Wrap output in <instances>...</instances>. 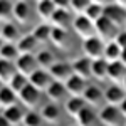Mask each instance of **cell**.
<instances>
[{
	"label": "cell",
	"mask_w": 126,
	"mask_h": 126,
	"mask_svg": "<svg viewBox=\"0 0 126 126\" xmlns=\"http://www.w3.org/2000/svg\"><path fill=\"white\" fill-rule=\"evenodd\" d=\"M49 40L59 49H64L69 46V32L66 29H59V27H50V35Z\"/></svg>",
	"instance_id": "obj_18"
},
{
	"label": "cell",
	"mask_w": 126,
	"mask_h": 126,
	"mask_svg": "<svg viewBox=\"0 0 126 126\" xmlns=\"http://www.w3.org/2000/svg\"><path fill=\"white\" fill-rule=\"evenodd\" d=\"M125 87L123 86H109L106 89V93L103 94L104 97V101H106L109 106H118V104H121V103H125Z\"/></svg>",
	"instance_id": "obj_12"
},
{
	"label": "cell",
	"mask_w": 126,
	"mask_h": 126,
	"mask_svg": "<svg viewBox=\"0 0 126 126\" xmlns=\"http://www.w3.org/2000/svg\"><path fill=\"white\" fill-rule=\"evenodd\" d=\"M17 103V94L10 89L9 86H3L0 87V108H9V106H14Z\"/></svg>",
	"instance_id": "obj_29"
},
{
	"label": "cell",
	"mask_w": 126,
	"mask_h": 126,
	"mask_svg": "<svg viewBox=\"0 0 126 126\" xmlns=\"http://www.w3.org/2000/svg\"><path fill=\"white\" fill-rule=\"evenodd\" d=\"M12 17V3L9 0H0V22H10Z\"/></svg>",
	"instance_id": "obj_36"
},
{
	"label": "cell",
	"mask_w": 126,
	"mask_h": 126,
	"mask_svg": "<svg viewBox=\"0 0 126 126\" xmlns=\"http://www.w3.org/2000/svg\"><path fill=\"white\" fill-rule=\"evenodd\" d=\"M82 15H84L87 20H91V22L94 24V22L103 15V7H101V5H96V3H93V2H91V3H89V7L84 10V14H82Z\"/></svg>",
	"instance_id": "obj_33"
},
{
	"label": "cell",
	"mask_w": 126,
	"mask_h": 126,
	"mask_svg": "<svg viewBox=\"0 0 126 126\" xmlns=\"http://www.w3.org/2000/svg\"><path fill=\"white\" fill-rule=\"evenodd\" d=\"M17 57H19V50L15 47V44H3L0 47V59L9 61V62H15Z\"/></svg>",
	"instance_id": "obj_32"
},
{
	"label": "cell",
	"mask_w": 126,
	"mask_h": 126,
	"mask_svg": "<svg viewBox=\"0 0 126 126\" xmlns=\"http://www.w3.org/2000/svg\"><path fill=\"white\" fill-rule=\"evenodd\" d=\"M76 121H78V126H93L96 123V113L89 106H86L76 114Z\"/></svg>",
	"instance_id": "obj_25"
},
{
	"label": "cell",
	"mask_w": 126,
	"mask_h": 126,
	"mask_svg": "<svg viewBox=\"0 0 126 126\" xmlns=\"http://www.w3.org/2000/svg\"><path fill=\"white\" fill-rule=\"evenodd\" d=\"M89 3H91V0H71L69 2V7L74 10L78 15H82L84 10L89 7Z\"/></svg>",
	"instance_id": "obj_37"
},
{
	"label": "cell",
	"mask_w": 126,
	"mask_h": 126,
	"mask_svg": "<svg viewBox=\"0 0 126 126\" xmlns=\"http://www.w3.org/2000/svg\"><path fill=\"white\" fill-rule=\"evenodd\" d=\"M2 24H3V22H0V27H2Z\"/></svg>",
	"instance_id": "obj_44"
},
{
	"label": "cell",
	"mask_w": 126,
	"mask_h": 126,
	"mask_svg": "<svg viewBox=\"0 0 126 126\" xmlns=\"http://www.w3.org/2000/svg\"><path fill=\"white\" fill-rule=\"evenodd\" d=\"M14 66H15L17 74H22L25 78H29L35 69H39L34 54H19V57L15 59V62H14Z\"/></svg>",
	"instance_id": "obj_5"
},
{
	"label": "cell",
	"mask_w": 126,
	"mask_h": 126,
	"mask_svg": "<svg viewBox=\"0 0 126 126\" xmlns=\"http://www.w3.org/2000/svg\"><path fill=\"white\" fill-rule=\"evenodd\" d=\"M0 126H10L9 123H7V121H5V118L2 116V114H0Z\"/></svg>",
	"instance_id": "obj_42"
},
{
	"label": "cell",
	"mask_w": 126,
	"mask_h": 126,
	"mask_svg": "<svg viewBox=\"0 0 126 126\" xmlns=\"http://www.w3.org/2000/svg\"><path fill=\"white\" fill-rule=\"evenodd\" d=\"M32 15V9L25 0H17L14 5H12V17L17 20L19 24H27Z\"/></svg>",
	"instance_id": "obj_11"
},
{
	"label": "cell",
	"mask_w": 126,
	"mask_h": 126,
	"mask_svg": "<svg viewBox=\"0 0 126 126\" xmlns=\"http://www.w3.org/2000/svg\"><path fill=\"white\" fill-rule=\"evenodd\" d=\"M3 44H5V42H3V40H2V37H0V47H2V46H3Z\"/></svg>",
	"instance_id": "obj_43"
},
{
	"label": "cell",
	"mask_w": 126,
	"mask_h": 126,
	"mask_svg": "<svg viewBox=\"0 0 126 126\" xmlns=\"http://www.w3.org/2000/svg\"><path fill=\"white\" fill-rule=\"evenodd\" d=\"M39 114L42 118V121H46L49 125H56L61 121V108L56 103H49L46 106H42Z\"/></svg>",
	"instance_id": "obj_13"
},
{
	"label": "cell",
	"mask_w": 126,
	"mask_h": 126,
	"mask_svg": "<svg viewBox=\"0 0 126 126\" xmlns=\"http://www.w3.org/2000/svg\"><path fill=\"white\" fill-rule=\"evenodd\" d=\"M111 3H116V5H119V7H125L126 0H111Z\"/></svg>",
	"instance_id": "obj_41"
},
{
	"label": "cell",
	"mask_w": 126,
	"mask_h": 126,
	"mask_svg": "<svg viewBox=\"0 0 126 126\" xmlns=\"http://www.w3.org/2000/svg\"><path fill=\"white\" fill-rule=\"evenodd\" d=\"M118 30L119 29H116V27H114L108 19H104L103 15L94 22V34H96L97 39L103 40L104 44H106V42H111V40L114 39V35L118 34Z\"/></svg>",
	"instance_id": "obj_1"
},
{
	"label": "cell",
	"mask_w": 126,
	"mask_h": 126,
	"mask_svg": "<svg viewBox=\"0 0 126 126\" xmlns=\"http://www.w3.org/2000/svg\"><path fill=\"white\" fill-rule=\"evenodd\" d=\"M49 22L52 24L50 27H59V29H66L71 25V14H69L67 10L64 9H56L54 10V14H52V17L49 19Z\"/></svg>",
	"instance_id": "obj_17"
},
{
	"label": "cell",
	"mask_w": 126,
	"mask_h": 126,
	"mask_svg": "<svg viewBox=\"0 0 126 126\" xmlns=\"http://www.w3.org/2000/svg\"><path fill=\"white\" fill-rule=\"evenodd\" d=\"M99 121L104 126H123L125 116L118 111L116 106L106 104V106L101 109V113H99Z\"/></svg>",
	"instance_id": "obj_4"
},
{
	"label": "cell",
	"mask_w": 126,
	"mask_h": 126,
	"mask_svg": "<svg viewBox=\"0 0 126 126\" xmlns=\"http://www.w3.org/2000/svg\"><path fill=\"white\" fill-rule=\"evenodd\" d=\"M15 74H17V71H15L14 62H9V61L0 59V82L9 84V81L14 78Z\"/></svg>",
	"instance_id": "obj_28"
},
{
	"label": "cell",
	"mask_w": 126,
	"mask_h": 126,
	"mask_svg": "<svg viewBox=\"0 0 126 126\" xmlns=\"http://www.w3.org/2000/svg\"><path fill=\"white\" fill-rule=\"evenodd\" d=\"M71 69H72V74H74V76H79V78L84 79V81L91 78V61L87 57L76 59V61L71 64Z\"/></svg>",
	"instance_id": "obj_16"
},
{
	"label": "cell",
	"mask_w": 126,
	"mask_h": 126,
	"mask_svg": "<svg viewBox=\"0 0 126 126\" xmlns=\"http://www.w3.org/2000/svg\"><path fill=\"white\" fill-rule=\"evenodd\" d=\"M86 106H87V104L84 103V99H82L81 96H76V97H71V99H67V101H66L64 109H66V113H67L69 116L76 118V114H78L82 108H86Z\"/></svg>",
	"instance_id": "obj_26"
},
{
	"label": "cell",
	"mask_w": 126,
	"mask_h": 126,
	"mask_svg": "<svg viewBox=\"0 0 126 126\" xmlns=\"http://www.w3.org/2000/svg\"><path fill=\"white\" fill-rule=\"evenodd\" d=\"M27 84H29V82H27V78H25V76H22V74H15V76L9 81V84H7V86H9L10 89L17 94L20 89H22L24 86H27Z\"/></svg>",
	"instance_id": "obj_34"
},
{
	"label": "cell",
	"mask_w": 126,
	"mask_h": 126,
	"mask_svg": "<svg viewBox=\"0 0 126 126\" xmlns=\"http://www.w3.org/2000/svg\"><path fill=\"white\" fill-rule=\"evenodd\" d=\"M37 44H44V42H47L49 40V35H50V25L49 24H39L35 29L32 30V34H30Z\"/></svg>",
	"instance_id": "obj_31"
},
{
	"label": "cell",
	"mask_w": 126,
	"mask_h": 126,
	"mask_svg": "<svg viewBox=\"0 0 126 126\" xmlns=\"http://www.w3.org/2000/svg\"><path fill=\"white\" fill-rule=\"evenodd\" d=\"M37 2H39V0H37Z\"/></svg>",
	"instance_id": "obj_46"
},
{
	"label": "cell",
	"mask_w": 126,
	"mask_h": 126,
	"mask_svg": "<svg viewBox=\"0 0 126 126\" xmlns=\"http://www.w3.org/2000/svg\"><path fill=\"white\" fill-rule=\"evenodd\" d=\"M49 76L52 81H57V82H66L71 76H72V69L69 62H54L50 67L47 69Z\"/></svg>",
	"instance_id": "obj_8"
},
{
	"label": "cell",
	"mask_w": 126,
	"mask_h": 126,
	"mask_svg": "<svg viewBox=\"0 0 126 126\" xmlns=\"http://www.w3.org/2000/svg\"><path fill=\"white\" fill-rule=\"evenodd\" d=\"M22 125L24 126H42V118H40L39 113H24V118H22Z\"/></svg>",
	"instance_id": "obj_35"
},
{
	"label": "cell",
	"mask_w": 126,
	"mask_h": 126,
	"mask_svg": "<svg viewBox=\"0 0 126 126\" xmlns=\"http://www.w3.org/2000/svg\"><path fill=\"white\" fill-rule=\"evenodd\" d=\"M64 87H66V93L71 94V97H76V96H82L84 89H86V81L81 79L79 76H71V78L64 82Z\"/></svg>",
	"instance_id": "obj_14"
},
{
	"label": "cell",
	"mask_w": 126,
	"mask_h": 126,
	"mask_svg": "<svg viewBox=\"0 0 126 126\" xmlns=\"http://www.w3.org/2000/svg\"><path fill=\"white\" fill-rule=\"evenodd\" d=\"M27 82H29L32 87H35L37 91H46V87L52 82V79H50L47 71H44V69H35L29 78H27Z\"/></svg>",
	"instance_id": "obj_10"
},
{
	"label": "cell",
	"mask_w": 126,
	"mask_h": 126,
	"mask_svg": "<svg viewBox=\"0 0 126 126\" xmlns=\"http://www.w3.org/2000/svg\"><path fill=\"white\" fill-rule=\"evenodd\" d=\"M0 114H2V113H0Z\"/></svg>",
	"instance_id": "obj_45"
},
{
	"label": "cell",
	"mask_w": 126,
	"mask_h": 126,
	"mask_svg": "<svg viewBox=\"0 0 126 126\" xmlns=\"http://www.w3.org/2000/svg\"><path fill=\"white\" fill-rule=\"evenodd\" d=\"M15 47L19 50V54H32L35 47H37V42L32 35H20V39L15 42Z\"/></svg>",
	"instance_id": "obj_22"
},
{
	"label": "cell",
	"mask_w": 126,
	"mask_h": 126,
	"mask_svg": "<svg viewBox=\"0 0 126 126\" xmlns=\"http://www.w3.org/2000/svg\"><path fill=\"white\" fill-rule=\"evenodd\" d=\"M108 72V61L104 59H96L91 61V76L96 78L97 81H104Z\"/></svg>",
	"instance_id": "obj_24"
},
{
	"label": "cell",
	"mask_w": 126,
	"mask_h": 126,
	"mask_svg": "<svg viewBox=\"0 0 126 126\" xmlns=\"http://www.w3.org/2000/svg\"><path fill=\"white\" fill-rule=\"evenodd\" d=\"M113 42H114L119 49H123V50H125V47H126V35H125V32H123V30H118V34L114 35Z\"/></svg>",
	"instance_id": "obj_38"
},
{
	"label": "cell",
	"mask_w": 126,
	"mask_h": 126,
	"mask_svg": "<svg viewBox=\"0 0 126 126\" xmlns=\"http://www.w3.org/2000/svg\"><path fill=\"white\" fill-rule=\"evenodd\" d=\"M103 17L108 19L116 29L125 25V19H126V12L125 7H119L116 3H108L103 7Z\"/></svg>",
	"instance_id": "obj_2"
},
{
	"label": "cell",
	"mask_w": 126,
	"mask_h": 126,
	"mask_svg": "<svg viewBox=\"0 0 126 126\" xmlns=\"http://www.w3.org/2000/svg\"><path fill=\"white\" fill-rule=\"evenodd\" d=\"M103 49H104V42L94 37L82 40V52L84 57H87L89 61H96V59H103Z\"/></svg>",
	"instance_id": "obj_3"
},
{
	"label": "cell",
	"mask_w": 126,
	"mask_h": 126,
	"mask_svg": "<svg viewBox=\"0 0 126 126\" xmlns=\"http://www.w3.org/2000/svg\"><path fill=\"white\" fill-rule=\"evenodd\" d=\"M39 96H40V91H37L35 87L27 84V86H24L17 93V101H20L24 106H27V108H34L39 103Z\"/></svg>",
	"instance_id": "obj_9"
},
{
	"label": "cell",
	"mask_w": 126,
	"mask_h": 126,
	"mask_svg": "<svg viewBox=\"0 0 126 126\" xmlns=\"http://www.w3.org/2000/svg\"><path fill=\"white\" fill-rule=\"evenodd\" d=\"M35 62H37V67L39 69H44V71H47L56 61H54V56H52V52L50 50H39L37 54H35Z\"/></svg>",
	"instance_id": "obj_30"
},
{
	"label": "cell",
	"mask_w": 126,
	"mask_h": 126,
	"mask_svg": "<svg viewBox=\"0 0 126 126\" xmlns=\"http://www.w3.org/2000/svg\"><path fill=\"white\" fill-rule=\"evenodd\" d=\"M125 78H126V66H125V62H121V61L108 62L106 79H109L114 86H125Z\"/></svg>",
	"instance_id": "obj_7"
},
{
	"label": "cell",
	"mask_w": 126,
	"mask_h": 126,
	"mask_svg": "<svg viewBox=\"0 0 126 126\" xmlns=\"http://www.w3.org/2000/svg\"><path fill=\"white\" fill-rule=\"evenodd\" d=\"M54 10H56V5L52 3V0H39L35 5V14L42 20H49L52 17Z\"/></svg>",
	"instance_id": "obj_23"
},
{
	"label": "cell",
	"mask_w": 126,
	"mask_h": 126,
	"mask_svg": "<svg viewBox=\"0 0 126 126\" xmlns=\"http://www.w3.org/2000/svg\"><path fill=\"white\" fill-rule=\"evenodd\" d=\"M82 99H84V103H86L87 106L91 104V106H97V104H101L103 103V91L99 89L97 86H86L84 89V93H82Z\"/></svg>",
	"instance_id": "obj_19"
},
{
	"label": "cell",
	"mask_w": 126,
	"mask_h": 126,
	"mask_svg": "<svg viewBox=\"0 0 126 126\" xmlns=\"http://www.w3.org/2000/svg\"><path fill=\"white\" fill-rule=\"evenodd\" d=\"M0 37L5 44H15L20 39L19 27L12 22H3L2 27H0Z\"/></svg>",
	"instance_id": "obj_15"
},
{
	"label": "cell",
	"mask_w": 126,
	"mask_h": 126,
	"mask_svg": "<svg viewBox=\"0 0 126 126\" xmlns=\"http://www.w3.org/2000/svg\"><path fill=\"white\" fill-rule=\"evenodd\" d=\"M2 116L5 118V121H7L10 126H17V125H20V123H22L24 111H22L17 104H14V106L5 108V109H3V113H2Z\"/></svg>",
	"instance_id": "obj_21"
},
{
	"label": "cell",
	"mask_w": 126,
	"mask_h": 126,
	"mask_svg": "<svg viewBox=\"0 0 126 126\" xmlns=\"http://www.w3.org/2000/svg\"><path fill=\"white\" fill-rule=\"evenodd\" d=\"M46 94L47 97L52 101V103H57V101H62L66 97V87H64V82H57V81H52L47 87H46Z\"/></svg>",
	"instance_id": "obj_20"
},
{
	"label": "cell",
	"mask_w": 126,
	"mask_h": 126,
	"mask_svg": "<svg viewBox=\"0 0 126 126\" xmlns=\"http://www.w3.org/2000/svg\"><path fill=\"white\" fill-rule=\"evenodd\" d=\"M93 3H96V5H101V7H104L108 3H111V0H91Z\"/></svg>",
	"instance_id": "obj_40"
},
{
	"label": "cell",
	"mask_w": 126,
	"mask_h": 126,
	"mask_svg": "<svg viewBox=\"0 0 126 126\" xmlns=\"http://www.w3.org/2000/svg\"><path fill=\"white\" fill-rule=\"evenodd\" d=\"M121 54H123V49H119L113 40L104 44V49H103V59H104V61H108V62L119 61Z\"/></svg>",
	"instance_id": "obj_27"
},
{
	"label": "cell",
	"mask_w": 126,
	"mask_h": 126,
	"mask_svg": "<svg viewBox=\"0 0 126 126\" xmlns=\"http://www.w3.org/2000/svg\"><path fill=\"white\" fill-rule=\"evenodd\" d=\"M71 27L72 30L78 34L81 39H89V37H94V24L91 20H87L84 15H76V19L71 22Z\"/></svg>",
	"instance_id": "obj_6"
},
{
	"label": "cell",
	"mask_w": 126,
	"mask_h": 126,
	"mask_svg": "<svg viewBox=\"0 0 126 126\" xmlns=\"http://www.w3.org/2000/svg\"><path fill=\"white\" fill-rule=\"evenodd\" d=\"M69 2L71 0H52V3L56 5V9H64V10L69 9Z\"/></svg>",
	"instance_id": "obj_39"
}]
</instances>
